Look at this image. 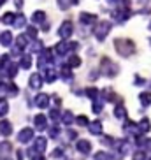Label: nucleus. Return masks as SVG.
<instances>
[{"label":"nucleus","mask_w":151,"mask_h":160,"mask_svg":"<svg viewBox=\"0 0 151 160\" xmlns=\"http://www.w3.org/2000/svg\"><path fill=\"white\" fill-rule=\"evenodd\" d=\"M100 123L99 122H95V123H91L90 125V130H91V134H100Z\"/></svg>","instance_id":"393cba45"},{"label":"nucleus","mask_w":151,"mask_h":160,"mask_svg":"<svg viewBox=\"0 0 151 160\" xmlns=\"http://www.w3.org/2000/svg\"><path fill=\"white\" fill-rule=\"evenodd\" d=\"M47 104H49V97L46 93H41L35 97V106H39V108H47Z\"/></svg>","instance_id":"6e6552de"},{"label":"nucleus","mask_w":151,"mask_h":160,"mask_svg":"<svg viewBox=\"0 0 151 160\" xmlns=\"http://www.w3.org/2000/svg\"><path fill=\"white\" fill-rule=\"evenodd\" d=\"M14 19H16V16L12 14V12H7V14H4L2 21H4L5 25H12V23H14Z\"/></svg>","instance_id":"6ab92c4d"},{"label":"nucleus","mask_w":151,"mask_h":160,"mask_svg":"<svg viewBox=\"0 0 151 160\" xmlns=\"http://www.w3.org/2000/svg\"><path fill=\"white\" fill-rule=\"evenodd\" d=\"M0 134L2 136H9V134H12V125H11L9 122H0Z\"/></svg>","instance_id":"9d476101"},{"label":"nucleus","mask_w":151,"mask_h":160,"mask_svg":"<svg viewBox=\"0 0 151 160\" xmlns=\"http://www.w3.org/2000/svg\"><path fill=\"white\" fill-rule=\"evenodd\" d=\"M109 32H111V23H109V21H100V23L95 27V37L99 39V41H104Z\"/></svg>","instance_id":"f03ea898"},{"label":"nucleus","mask_w":151,"mask_h":160,"mask_svg":"<svg viewBox=\"0 0 151 160\" xmlns=\"http://www.w3.org/2000/svg\"><path fill=\"white\" fill-rule=\"evenodd\" d=\"M2 90H5V85L2 83V81H0V92H2Z\"/></svg>","instance_id":"473e14b6"},{"label":"nucleus","mask_w":151,"mask_h":160,"mask_svg":"<svg viewBox=\"0 0 151 160\" xmlns=\"http://www.w3.org/2000/svg\"><path fill=\"white\" fill-rule=\"evenodd\" d=\"M27 42H28V37H27V35H19V37L16 39V48H18V49H23V48L27 46Z\"/></svg>","instance_id":"4468645a"},{"label":"nucleus","mask_w":151,"mask_h":160,"mask_svg":"<svg viewBox=\"0 0 151 160\" xmlns=\"http://www.w3.org/2000/svg\"><path fill=\"white\" fill-rule=\"evenodd\" d=\"M2 4H5V0H0V5H2Z\"/></svg>","instance_id":"c9c22d12"},{"label":"nucleus","mask_w":151,"mask_h":160,"mask_svg":"<svg viewBox=\"0 0 151 160\" xmlns=\"http://www.w3.org/2000/svg\"><path fill=\"white\" fill-rule=\"evenodd\" d=\"M7 111H9V104H7V100L0 99V116H5Z\"/></svg>","instance_id":"f3484780"},{"label":"nucleus","mask_w":151,"mask_h":160,"mask_svg":"<svg viewBox=\"0 0 151 160\" xmlns=\"http://www.w3.org/2000/svg\"><path fill=\"white\" fill-rule=\"evenodd\" d=\"M61 74H63V78H65V79H71V78H72V72H71V69H69L67 65L61 69Z\"/></svg>","instance_id":"a878e982"},{"label":"nucleus","mask_w":151,"mask_h":160,"mask_svg":"<svg viewBox=\"0 0 151 160\" xmlns=\"http://www.w3.org/2000/svg\"><path fill=\"white\" fill-rule=\"evenodd\" d=\"M16 72H18V65H14V63H9V69H7V76H9V78H14Z\"/></svg>","instance_id":"4be33fe9"},{"label":"nucleus","mask_w":151,"mask_h":160,"mask_svg":"<svg viewBox=\"0 0 151 160\" xmlns=\"http://www.w3.org/2000/svg\"><path fill=\"white\" fill-rule=\"evenodd\" d=\"M30 86H32L33 90H39L41 86H42V78H41V74H32L30 76Z\"/></svg>","instance_id":"423d86ee"},{"label":"nucleus","mask_w":151,"mask_h":160,"mask_svg":"<svg viewBox=\"0 0 151 160\" xmlns=\"http://www.w3.org/2000/svg\"><path fill=\"white\" fill-rule=\"evenodd\" d=\"M32 137H33V130H32V128H23V130L18 134V141L19 142H28Z\"/></svg>","instance_id":"39448f33"},{"label":"nucleus","mask_w":151,"mask_h":160,"mask_svg":"<svg viewBox=\"0 0 151 160\" xmlns=\"http://www.w3.org/2000/svg\"><path fill=\"white\" fill-rule=\"evenodd\" d=\"M55 79H56V72L53 71V69H47L46 71V81L47 83H53Z\"/></svg>","instance_id":"aec40b11"},{"label":"nucleus","mask_w":151,"mask_h":160,"mask_svg":"<svg viewBox=\"0 0 151 160\" xmlns=\"http://www.w3.org/2000/svg\"><path fill=\"white\" fill-rule=\"evenodd\" d=\"M32 19H33V23H42L44 19H46V12L44 11H37V12H33Z\"/></svg>","instance_id":"ddd939ff"},{"label":"nucleus","mask_w":151,"mask_h":160,"mask_svg":"<svg viewBox=\"0 0 151 160\" xmlns=\"http://www.w3.org/2000/svg\"><path fill=\"white\" fill-rule=\"evenodd\" d=\"M27 32H28V37H32V39H35V35H37V30L33 28V27H28Z\"/></svg>","instance_id":"cd10ccee"},{"label":"nucleus","mask_w":151,"mask_h":160,"mask_svg":"<svg viewBox=\"0 0 151 160\" xmlns=\"http://www.w3.org/2000/svg\"><path fill=\"white\" fill-rule=\"evenodd\" d=\"M114 46H116V51L121 57H130L132 53H135V44L130 39H116L114 41Z\"/></svg>","instance_id":"f257e3e1"},{"label":"nucleus","mask_w":151,"mask_h":160,"mask_svg":"<svg viewBox=\"0 0 151 160\" xmlns=\"http://www.w3.org/2000/svg\"><path fill=\"white\" fill-rule=\"evenodd\" d=\"M21 4H23V0H16V5L18 7H21Z\"/></svg>","instance_id":"2f4dec72"},{"label":"nucleus","mask_w":151,"mask_h":160,"mask_svg":"<svg viewBox=\"0 0 151 160\" xmlns=\"http://www.w3.org/2000/svg\"><path fill=\"white\" fill-rule=\"evenodd\" d=\"M41 48H42V44L37 41V42H33V44H32V51H41Z\"/></svg>","instance_id":"c85d7f7f"},{"label":"nucleus","mask_w":151,"mask_h":160,"mask_svg":"<svg viewBox=\"0 0 151 160\" xmlns=\"http://www.w3.org/2000/svg\"><path fill=\"white\" fill-rule=\"evenodd\" d=\"M30 65H32V58H30L28 55H25V57L21 58V67H23V69H30Z\"/></svg>","instance_id":"412c9836"},{"label":"nucleus","mask_w":151,"mask_h":160,"mask_svg":"<svg viewBox=\"0 0 151 160\" xmlns=\"http://www.w3.org/2000/svg\"><path fill=\"white\" fill-rule=\"evenodd\" d=\"M69 51V42H60V44H56V53L58 55H65V53Z\"/></svg>","instance_id":"2eb2a0df"},{"label":"nucleus","mask_w":151,"mask_h":160,"mask_svg":"<svg viewBox=\"0 0 151 160\" xmlns=\"http://www.w3.org/2000/svg\"><path fill=\"white\" fill-rule=\"evenodd\" d=\"M134 160H144V153H135V155H134Z\"/></svg>","instance_id":"7c9ffc66"},{"label":"nucleus","mask_w":151,"mask_h":160,"mask_svg":"<svg viewBox=\"0 0 151 160\" xmlns=\"http://www.w3.org/2000/svg\"><path fill=\"white\" fill-rule=\"evenodd\" d=\"M25 23H27V19H25V16L23 14H19V16H16V19H14V27L16 28H21V27H25Z\"/></svg>","instance_id":"a211bd4d"},{"label":"nucleus","mask_w":151,"mask_h":160,"mask_svg":"<svg viewBox=\"0 0 151 160\" xmlns=\"http://www.w3.org/2000/svg\"><path fill=\"white\" fill-rule=\"evenodd\" d=\"M77 123L79 125H88V120H86V116H79L77 118Z\"/></svg>","instance_id":"c756f323"},{"label":"nucleus","mask_w":151,"mask_h":160,"mask_svg":"<svg viewBox=\"0 0 151 160\" xmlns=\"http://www.w3.org/2000/svg\"><path fill=\"white\" fill-rule=\"evenodd\" d=\"M107 2H111V4H114V2H118V0H107Z\"/></svg>","instance_id":"72a5a7b5"},{"label":"nucleus","mask_w":151,"mask_h":160,"mask_svg":"<svg viewBox=\"0 0 151 160\" xmlns=\"http://www.w3.org/2000/svg\"><path fill=\"white\" fill-rule=\"evenodd\" d=\"M102 71L105 76H116L118 74V67L113 62H109V58H102Z\"/></svg>","instance_id":"7ed1b4c3"},{"label":"nucleus","mask_w":151,"mask_h":160,"mask_svg":"<svg viewBox=\"0 0 151 160\" xmlns=\"http://www.w3.org/2000/svg\"><path fill=\"white\" fill-rule=\"evenodd\" d=\"M11 42H12V33L7 32V30L0 33V44L2 46H11Z\"/></svg>","instance_id":"1a4fd4ad"},{"label":"nucleus","mask_w":151,"mask_h":160,"mask_svg":"<svg viewBox=\"0 0 151 160\" xmlns=\"http://www.w3.org/2000/svg\"><path fill=\"white\" fill-rule=\"evenodd\" d=\"M148 128H149V122H148V120H142V122H141V130L142 132H148Z\"/></svg>","instance_id":"bb28decb"},{"label":"nucleus","mask_w":151,"mask_h":160,"mask_svg":"<svg viewBox=\"0 0 151 160\" xmlns=\"http://www.w3.org/2000/svg\"><path fill=\"white\" fill-rule=\"evenodd\" d=\"M141 102L144 106H149L151 104V93H141Z\"/></svg>","instance_id":"b1692460"},{"label":"nucleus","mask_w":151,"mask_h":160,"mask_svg":"<svg viewBox=\"0 0 151 160\" xmlns=\"http://www.w3.org/2000/svg\"><path fill=\"white\" fill-rule=\"evenodd\" d=\"M33 122H35V127H37L39 130H42V128L46 127V116H44V114H37V116L33 118Z\"/></svg>","instance_id":"9b49d317"},{"label":"nucleus","mask_w":151,"mask_h":160,"mask_svg":"<svg viewBox=\"0 0 151 160\" xmlns=\"http://www.w3.org/2000/svg\"><path fill=\"white\" fill-rule=\"evenodd\" d=\"M72 30H74V27H72L71 21H63L60 27V30H58V33H60L61 39H69L72 35Z\"/></svg>","instance_id":"20e7f679"},{"label":"nucleus","mask_w":151,"mask_h":160,"mask_svg":"<svg viewBox=\"0 0 151 160\" xmlns=\"http://www.w3.org/2000/svg\"><path fill=\"white\" fill-rule=\"evenodd\" d=\"M11 153V144L9 142H2L0 144V160L4 158V157H7Z\"/></svg>","instance_id":"f8f14e48"},{"label":"nucleus","mask_w":151,"mask_h":160,"mask_svg":"<svg viewBox=\"0 0 151 160\" xmlns=\"http://www.w3.org/2000/svg\"><path fill=\"white\" fill-rule=\"evenodd\" d=\"M81 63V58L79 57H76V55H72L71 58H69V65L71 67H77Z\"/></svg>","instance_id":"5701e85b"},{"label":"nucleus","mask_w":151,"mask_h":160,"mask_svg":"<svg viewBox=\"0 0 151 160\" xmlns=\"http://www.w3.org/2000/svg\"><path fill=\"white\" fill-rule=\"evenodd\" d=\"M149 42H151V41H149Z\"/></svg>","instance_id":"e433bc0d"},{"label":"nucleus","mask_w":151,"mask_h":160,"mask_svg":"<svg viewBox=\"0 0 151 160\" xmlns=\"http://www.w3.org/2000/svg\"><path fill=\"white\" fill-rule=\"evenodd\" d=\"M81 23H85V25H91L97 21V16L95 14H90V12H81Z\"/></svg>","instance_id":"0eeeda50"},{"label":"nucleus","mask_w":151,"mask_h":160,"mask_svg":"<svg viewBox=\"0 0 151 160\" xmlns=\"http://www.w3.org/2000/svg\"><path fill=\"white\" fill-rule=\"evenodd\" d=\"M77 150L83 153H90V142L88 141H79L77 142Z\"/></svg>","instance_id":"dca6fc26"},{"label":"nucleus","mask_w":151,"mask_h":160,"mask_svg":"<svg viewBox=\"0 0 151 160\" xmlns=\"http://www.w3.org/2000/svg\"><path fill=\"white\" fill-rule=\"evenodd\" d=\"M35 160H44V158H42V157H37V158H35Z\"/></svg>","instance_id":"f704fd0d"}]
</instances>
